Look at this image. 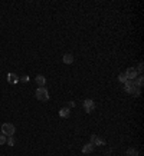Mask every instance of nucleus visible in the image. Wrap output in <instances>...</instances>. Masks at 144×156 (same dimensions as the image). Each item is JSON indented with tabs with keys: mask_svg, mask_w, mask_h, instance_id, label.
Wrapping results in <instances>:
<instances>
[{
	"mask_svg": "<svg viewBox=\"0 0 144 156\" xmlns=\"http://www.w3.org/2000/svg\"><path fill=\"white\" fill-rule=\"evenodd\" d=\"M124 90H125L127 93L134 95V96H138V95H140V89L134 85V80H127V82L124 83Z\"/></svg>",
	"mask_w": 144,
	"mask_h": 156,
	"instance_id": "nucleus-1",
	"label": "nucleus"
},
{
	"mask_svg": "<svg viewBox=\"0 0 144 156\" xmlns=\"http://www.w3.org/2000/svg\"><path fill=\"white\" fill-rule=\"evenodd\" d=\"M35 95H36V99L41 100V102H48L49 100V93H48V90L45 87H38Z\"/></svg>",
	"mask_w": 144,
	"mask_h": 156,
	"instance_id": "nucleus-2",
	"label": "nucleus"
},
{
	"mask_svg": "<svg viewBox=\"0 0 144 156\" xmlns=\"http://www.w3.org/2000/svg\"><path fill=\"white\" fill-rule=\"evenodd\" d=\"M15 130H16V127L12 123H3L2 125V133L6 135V136H13L15 135Z\"/></svg>",
	"mask_w": 144,
	"mask_h": 156,
	"instance_id": "nucleus-3",
	"label": "nucleus"
},
{
	"mask_svg": "<svg viewBox=\"0 0 144 156\" xmlns=\"http://www.w3.org/2000/svg\"><path fill=\"white\" fill-rule=\"evenodd\" d=\"M94 109H95V102L92 99H85L84 100V110L87 113H91Z\"/></svg>",
	"mask_w": 144,
	"mask_h": 156,
	"instance_id": "nucleus-4",
	"label": "nucleus"
},
{
	"mask_svg": "<svg viewBox=\"0 0 144 156\" xmlns=\"http://www.w3.org/2000/svg\"><path fill=\"white\" fill-rule=\"evenodd\" d=\"M125 76H127V79H128V80H134V79L138 76V73H137L135 67H128V69H127V72H125Z\"/></svg>",
	"mask_w": 144,
	"mask_h": 156,
	"instance_id": "nucleus-5",
	"label": "nucleus"
},
{
	"mask_svg": "<svg viewBox=\"0 0 144 156\" xmlns=\"http://www.w3.org/2000/svg\"><path fill=\"white\" fill-rule=\"evenodd\" d=\"M89 143H92L94 146H95V145H98V146H102V145H105V140H104L102 137L97 136V135H91V142H89Z\"/></svg>",
	"mask_w": 144,
	"mask_h": 156,
	"instance_id": "nucleus-6",
	"label": "nucleus"
},
{
	"mask_svg": "<svg viewBox=\"0 0 144 156\" xmlns=\"http://www.w3.org/2000/svg\"><path fill=\"white\" fill-rule=\"evenodd\" d=\"M35 82H36V85H38L39 87H45V85H46V77H45L43 75H38V76L35 77Z\"/></svg>",
	"mask_w": 144,
	"mask_h": 156,
	"instance_id": "nucleus-7",
	"label": "nucleus"
},
{
	"mask_svg": "<svg viewBox=\"0 0 144 156\" xmlns=\"http://www.w3.org/2000/svg\"><path fill=\"white\" fill-rule=\"evenodd\" d=\"M62 60H64L65 65H72V63H74V56H72L71 53H65L64 57H62Z\"/></svg>",
	"mask_w": 144,
	"mask_h": 156,
	"instance_id": "nucleus-8",
	"label": "nucleus"
},
{
	"mask_svg": "<svg viewBox=\"0 0 144 156\" xmlns=\"http://www.w3.org/2000/svg\"><path fill=\"white\" fill-rule=\"evenodd\" d=\"M94 145L92 143H87V145H84V147H82V153H85V155H88V153H92L94 152Z\"/></svg>",
	"mask_w": 144,
	"mask_h": 156,
	"instance_id": "nucleus-9",
	"label": "nucleus"
},
{
	"mask_svg": "<svg viewBox=\"0 0 144 156\" xmlns=\"http://www.w3.org/2000/svg\"><path fill=\"white\" fill-rule=\"evenodd\" d=\"M7 82L12 83V85H15V83L19 82V76L15 75V73H9V75H7Z\"/></svg>",
	"mask_w": 144,
	"mask_h": 156,
	"instance_id": "nucleus-10",
	"label": "nucleus"
},
{
	"mask_svg": "<svg viewBox=\"0 0 144 156\" xmlns=\"http://www.w3.org/2000/svg\"><path fill=\"white\" fill-rule=\"evenodd\" d=\"M59 116L64 117V119L69 117V116H71V110H69V107H62V109L59 110Z\"/></svg>",
	"mask_w": 144,
	"mask_h": 156,
	"instance_id": "nucleus-11",
	"label": "nucleus"
},
{
	"mask_svg": "<svg viewBox=\"0 0 144 156\" xmlns=\"http://www.w3.org/2000/svg\"><path fill=\"white\" fill-rule=\"evenodd\" d=\"M143 83H144L143 76H137V77H135V80H134V85H135L138 89H141V87H143Z\"/></svg>",
	"mask_w": 144,
	"mask_h": 156,
	"instance_id": "nucleus-12",
	"label": "nucleus"
},
{
	"mask_svg": "<svg viewBox=\"0 0 144 156\" xmlns=\"http://www.w3.org/2000/svg\"><path fill=\"white\" fill-rule=\"evenodd\" d=\"M127 156H138V150L135 147H130L127 149Z\"/></svg>",
	"mask_w": 144,
	"mask_h": 156,
	"instance_id": "nucleus-13",
	"label": "nucleus"
},
{
	"mask_svg": "<svg viewBox=\"0 0 144 156\" xmlns=\"http://www.w3.org/2000/svg\"><path fill=\"white\" fill-rule=\"evenodd\" d=\"M6 143H7L9 146H15L16 140H15V137H13V136H7V139H6Z\"/></svg>",
	"mask_w": 144,
	"mask_h": 156,
	"instance_id": "nucleus-14",
	"label": "nucleus"
},
{
	"mask_svg": "<svg viewBox=\"0 0 144 156\" xmlns=\"http://www.w3.org/2000/svg\"><path fill=\"white\" fill-rule=\"evenodd\" d=\"M118 80L121 82V83H125L128 79H127V76H125V73H121V75H118Z\"/></svg>",
	"mask_w": 144,
	"mask_h": 156,
	"instance_id": "nucleus-15",
	"label": "nucleus"
},
{
	"mask_svg": "<svg viewBox=\"0 0 144 156\" xmlns=\"http://www.w3.org/2000/svg\"><path fill=\"white\" fill-rule=\"evenodd\" d=\"M6 139H7V136H6V135L0 133V145H5V143H6Z\"/></svg>",
	"mask_w": 144,
	"mask_h": 156,
	"instance_id": "nucleus-16",
	"label": "nucleus"
},
{
	"mask_svg": "<svg viewBox=\"0 0 144 156\" xmlns=\"http://www.w3.org/2000/svg\"><path fill=\"white\" fill-rule=\"evenodd\" d=\"M135 70H137V73H143V70H144V66H143V63H140V65H138V67H137Z\"/></svg>",
	"mask_w": 144,
	"mask_h": 156,
	"instance_id": "nucleus-17",
	"label": "nucleus"
},
{
	"mask_svg": "<svg viewBox=\"0 0 144 156\" xmlns=\"http://www.w3.org/2000/svg\"><path fill=\"white\" fill-rule=\"evenodd\" d=\"M19 80H22V82H29V77H28V76H22V77H19Z\"/></svg>",
	"mask_w": 144,
	"mask_h": 156,
	"instance_id": "nucleus-18",
	"label": "nucleus"
},
{
	"mask_svg": "<svg viewBox=\"0 0 144 156\" xmlns=\"http://www.w3.org/2000/svg\"><path fill=\"white\" fill-rule=\"evenodd\" d=\"M68 106H69V107H74V106H75V103H74V102H69V103H68Z\"/></svg>",
	"mask_w": 144,
	"mask_h": 156,
	"instance_id": "nucleus-19",
	"label": "nucleus"
}]
</instances>
